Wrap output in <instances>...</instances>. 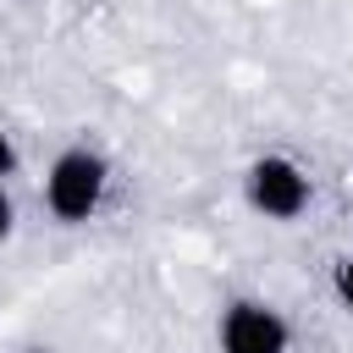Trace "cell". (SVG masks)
<instances>
[{
  "label": "cell",
  "instance_id": "cell-1",
  "mask_svg": "<svg viewBox=\"0 0 353 353\" xmlns=\"http://www.w3.org/2000/svg\"><path fill=\"white\" fill-rule=\"evenodd\" d=\"M105 188H110V165H105V154L83 149V143L77 149H61L50 160V171H44V204L66 226H83L105 204Z\"/></svg>",
  "mask_w": 353,
  "mask_h": 353
},
{
  "label": "cell",
  "instance_id": "cell-2",
  "mask_svg": "<svg viewBox=\"0 0 353 353\" xmlns=\"http://www.w3.org/2000/svg\"><path fill=\"white\" fill-rule=\"evenodd\" d=\"M243 199L254 215L265 221H298L314 199L309 188V171L292 160V154H259L248 171H243Z\"/></svg>",
  "mask_w": 353,
  "mask_h": 353
},
{
  "label": "cell",
  "instance_id": "cell-3",
  "mask_svg": "<svg viewBox=\"0 0 353 353\" xmlns=\"http://www.w3.org/2000/svg\"><path fill=\"white\" fill-rule=\"evenodd\" d=\"M215 342L221 353H292V331L287 320L259 303V298H237L221 309V325H215Z\"/></svg>",
  "mask_w": 353,
  "mask_h": 353
},
{
  "label": "cell",
  "instance_id": "cell-4",
  "mask_svg": "<svg viewBox=\"0 0 353 353\" xmlns=\"http://www.w3.org/2000/svg\"><path fill=\"white\" fill-rule=\"evenodd\" d=\"M331 287H336L342 309L353 314V254H342V259H336V270H331Z\"/></svg>",
  "mask_w": 353,
  "mask_h": 353
},
{
  "label": "cell",
  "instance_id": "cell-5",
  "mask_svg": "<svg viewBox=\"0 0 353 353\" xmlns=\"http://www.w3.org/2000/svg\"><path fill=\"white\" fill-rule=\"evenodd\" d=\"M17 165H22V154H17V138L0 127V182H6V176H17Z\"/></svg>",
  "mask_w": 353,
  "mask_h": 353
},
{
  "label": "cell",
  "instance_id": "cell-6",
  "mask_svg": "<svg viewBox=\"0 0 353 353\" xmlns=\"http://www.w3.org/2000/svg\"><path fill=\"white\" fill-rule=\"evenodd\" d=\"M11 226H17V204H11V193H6V182H0V243L11 237Z\"/></svg>",
  "mask_w": 353,
  "mask_h": 353
},
{
  "label": "cell",
  "instance_id": "cell-7",
  "mask_svg": "<svg viewBox=\"0 0 353 353\" xmlns=\"http://www.w3.org/2000/svg\"><path fill=\"white\" fill-rule=\"evenodd\" d=\"M28 353H50V347H28Z\"/></svg>",
  "mask_w": 353,
  "mask_h": 353
}]
</instances>
